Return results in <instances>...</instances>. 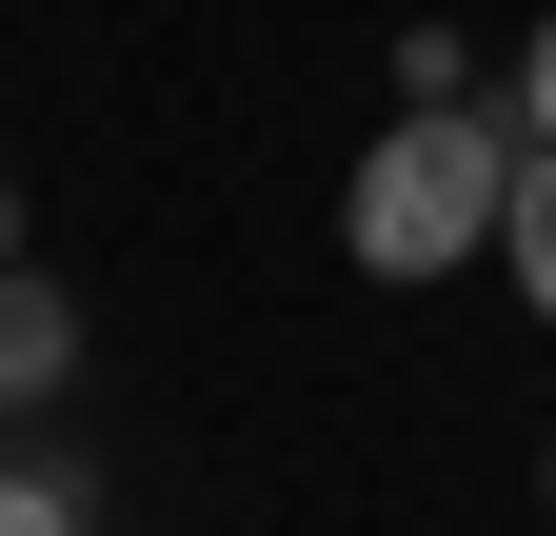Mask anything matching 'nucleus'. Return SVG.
Listing matches in <instances>:
<instances>
[{"instance_id": "nucleus-1", "label": "nucleus", "mask_w": 556, "mask_h": 536, "mask_svg": "<svg viewBox=\"0 0 556 536\" xmlns=\"http://www.w3.org/2000/svg\"><path fill=\"white\" fill-rule=\"evenodd\" d=\"M517 119H477V100H397L378 119V159L358 199H338V239H358V279H457V258H497L517 239Z\"/></svg>"}, {"instance_id": "nucleus-2", "label": "nucleus", "mask_w": 556, "mask_h": 536, "mask_svg": "<svg viewBox=\"0 0 556 536\" xmlns=\"http://www.w3.org/2000/svg\"><path fill=\"white\" fill-rule=\"evenodd\" d=\"M60 378H80V298L21 258V279H0V397H60Z\"/></svg>"}, {"instance_id": "nucleus-3", "label": "nucleus", "mask_w": 556, "mask_h": 536, "mask_svg": "<svg viewBox=\"0 0 556 536\" xmlns=\"http://www.w3.org/2000/svg\"><path fill=\"white\" fill-rule=\"evenodd\" d=\"M0 536H100V497L60 477V457H0Z\"/></svg>"}, {"instance_id": "nucleus-4", "label": "nucleus", "mask_w": 556, "mask_h": 536, "mask_svg": "<svg viewBox=\"0 0 556 536\" xmlns=\"http://www.w3.org/2000/svg\"><path fill=\"white\" fill-rule=\"evenodd\" d=\"M497 258H517V298L556 318V159H517V239H497Z\"/></svg>"}, {"instance_id": "nucleus-5", "label": "nucleus", "mask_w": 556, "mask_h": 536, "mask_svg": "<svg viewBox=\"0 0 556 536\" xmlns=\"http://www.w3.org/2000/svg\"><path fill=\"white\" fill-rule=\"evenodd\" d=\"M497 119H517V140H536V159H556V21H536V40H517V80H497Z\"/></svg>"}, {"instance_id": "nucleus-6", "label": "nucleus", "mask_w": 556, "mask_h": 536, "mask_svg": "<svg viewBox=\"0 0 556 536\" xmlns=\"http://www.w3.org/2000/svg\"><path fill=\"white\" fill-rule=\"evenodd\" d=\"M0 279H21V199H0Z\"/></svg>"}]
</instances>
